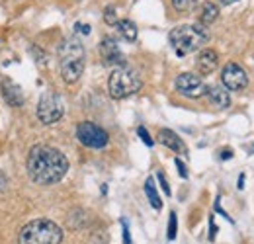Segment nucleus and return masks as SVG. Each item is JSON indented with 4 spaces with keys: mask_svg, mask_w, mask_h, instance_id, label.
Segmentation results:
<instances>
[{
    "mask_svg": "<svg viewBox=\"0 0 254 244\" xmlns=\"http://www.w3.org/2000/svg\"><path fill=\"white\" fill-rule=\"evenodd\" d=\"M68 160L61 151L49 145H35L28 154V174L35 183L51 185L63 180Z\"/></svg>",
    "mask_w": 254,
    "mask_h": 244,
    "instance_id": "nucleus-1",
    "label": "nucleus"
},
{
    "mask_svg": "<svg viewBox=\"0 0 254 244\" xmlns=\"http://www.w3.org/2000/svg\"><path fill=\"white\" fill-rule=\"evenodd\" d=\"M84 61H86V51L84 45L78 37H66L59 45V68L61 76L66 84L78 82V78L84 72Z\"/></svg>",
    "mask_w": 254,
    "mask_h": 244,
    "instance_id": "nucleus-2",
    "label": "nucleus"
},
{
    "mask_svg": "<svg viewBox=\"0 0 254 244\" xmlns=\"http://www.w3.org/2000/svg\"><path fill=\"white\" fill-rule=\"evenodd\" d=\"M209 39V33L201 24H184L170 31L168 41L178 57H186L193 51H197L201 45H205Z\"/></svg>",
    "mask_w": 254,
    "mask_h": 244,
    "instance_id": "nucleus-3",
    "label": "nucleus"
},
{
    "mask_svg": "<svg viewBox=\"0 0 254 244\" xmlns=\"http://www.w3.org/2000/svg\"><path fill=\"white\" fill-rule=\"evenodd\" d=\"M63 231L49 219H33L18 233L20 244H61Z\"/></svg>",
    "mask_w": 254,
    "mask_h": 244,
    "instance_id": "nucleus-4",
    "label": "nucleus"
},
{
    "mask_svg": "<svg viewBox=\"0 0 254 244\" xmlns=\"http://www.w3.org/2000/svg\"><path fill=\"white\" fill-rule=\"evenodd\" d=\"M141 86H143V80H141L139 72L126 64L118 66L110 74V80H108V90L114 100H124L127 96H133L141 90Z\"/></svg>",
    "mask_w": 254,
    "mask_h": 244,
    "instance_id": "nucleus-5",
    "label": "nucleus"
},
{
    "mask_svg": "<svg viewBox=\"0 0 254 244\" xmlns=\"http://www.w3.org/2000/svg\"><path fill=\"white\" fill-rule=\"evenodd\" d=\"M64 114V104L63 98L57 92H45L39 98L37 104V118L43 125H53L57 123Z\"/></svg>",
    "mask_w": 254,
    "mask_h": 244,
    "instance_id": "nucleus-6",
    "label": "nucleus"
},
{
    "mask_svg": "<svg viewBox=\"0 0 254 244\" xmlns=\"http://www.w3.org/2000/svg\"><path fill=\"white\" fill-rule=\"evenodd\" d=\"M76 137H78V141H80L84 147H88V149H104V147L108 145V141H110L108 133H106L100 125H96V123H92V122L78 123V127H76Z\"/></svg>",
    "mask_w": 254,
    "mask_h": 244,
    "instance_id": "nucleus-7",
    "label": "nucleus"
},
{
    "mask_svg": "<svg viewBox=\"0 0 254 244\" xmlns=\"http://www.w3.org/2000/svg\"><path fill=\"white\" fill-rule=\"evenodd\" d=\"M176 90L180 92L182 96H186V98L195 100V98L205 96L207 86L203 84V80L197 74H193V72H182L176 78Z\"/></svg>",
    "mask_w": 254,
    "mask_h": 244,
    "instance_id": "nucleus-8",
    "label": "nucleus"
},
{
    "mask_svg": "<svg viewBox=\"0 0 254 244\" xmlns=\"http://www.w3.org/2000/svg\"><path fill=\"white\" fill-rule=\"evenodd\" d=\"M221 82L227 90L239 92V90H243V88H247L249 76H247V72H245L237 62H229V64L223 68Z\"/></svg>",
    "mask_w": 254,
    "mask_h": 244,
    "instance_id": "nucleus-9",
    "label": "nucleus"
},
{
    "mask_svg": "<svg viewBox=\"0 0 254 244\" xmlns=\"http://www.w3.org/2000/svg\"><path fill=\"white\" fill-rule=\"evenodd\" d=\"M100 53H102L104 64H118V66H124L126 64V57L120 51V47H118V43H116L114 37H104L102 39Z\"/></svg>",
    "mask_w": 254,
    "mask_h": 244,
    "instance_id": "nucleus-10",
    "label": "nucleus"
},
{
    "mask_svg": "<svg viewBox=\"0 0 254 244\" xmlns=\"http://www.w3.org/2000/svg\"><path fill=\"white\" fill-rule=\"evenodd\" d=\"M0 88H2V96H4V100H6L8 106H12V108L24 106V90H22L20 84H16L12 78H8V76L2 78Z\"/></svg>",
    "mask_w": 254,
    "mask_h": 244,
    "instance_id": "nucleus-11",
    "label": "nucleus"
},
{
    "mask_svg": "<svg viewBox=\"0 0 254 244\" xmlns=\"http://www.w3.org/2000/svg\"><path fill=\"white\" fill-rule=\"evenodd\" d=\"M217 62H219V57L213 49H203L195 59V68L201 76H207L217 68Z\"/></svg>",
    "mask_w": 254,
    "mask_h": 244,
    "instance_id": "nucleus-12",
    "label": "nucleus"
},
{
    "mask_svg": "<svg viewBox=\"0 0 254 244\" xmlns=\"http://www.w3.org/2000/svg\"><path fill=\"white\" fill-rule=\"evenodd\" d=\"M159 141L166 147V149H170V151H174V153H178V154L188 153V149H186L184 141H182L174 131H170V129H160Z\"/></svg>",
    "mask_w": 254,
    "mask_h": 244,
    "instance_id": "nucleus-13",
    "label": "nucleus"
},
{
    "mask_svg": "<svg viewBox=\"0 0 254 244\" xmlns=\"http://www.w3.org/2000/svg\"><path fill=\"white\" fill-rule=\"evenodd\" d=\"M205 96L215 110H227L231 106V96L223 86H209L205 90Z\"/></svg>",
    "mask_w": 254,
    "mask_h": 244,
    "instance_id": "nucleus-14",
    "label": "nucleus"
},
{
    "mask_svg": "<svg viewBox=\"0 0 254 244\" xmlns=\"http://www.w3.org/2000/svg\"><path fill=\"white\" fill-rule=\"evenodd\" d=\"M217 16H219V8H217V4H213V2H203L201 4V8H199V24L201 26H209V24H213L215 20H217Z\"/></svg>",
    "mask_w": 254,
    "mask_h": 244,
    "instance_id": "nucleus-15",
    "label": "nucleus"
},
{
    "mask_svg": "<svg viewBox=\"0 0 254 244\" xmlns=\"http://www.w3.org/2000/svg\"><path fill=\"white\" fill-rule=\"evenodd\" d=\"M116 26H118L120 35H122L126 41H135V39H137V26H135L131 20H120Z\"/></svg>",
    "mask_w": 254,
    "mask_h": 244,
    "instance_id": "nucleus-16",
    "label": "nucleus"
},
{
    "mask_svg": "<svg viewBox=\"0 0 254 244\" xmlns=\"http://www.w3.org/2000/svg\"><path fill=\"white\" fill-rule=\"evenodd\" d=\"M145 193H147L149 203L153 205V209L159 211L160 207H162V201H160L159 191H157V185H155V180H153V178H147V182H145Z\"/></svg>",
    "mask_w": 254,
    "mask_h": 244,
    "instance_id": "nucleus-17",
    "label": "nucleus"
},
{
    "mask_svg": "<svg viewBox=\"0 0 254 244\" xmlns=\"http://www.w3.org/2000/svg\"><path fill=\"white\" fill-rule=\"evenodd\" d=\"M176 233H178V219H176V213L172 211L170 213V221H168V231H166L168 241H174L176 239Z\"/></svg>",
    "mask_w": 254,
    "mask_h": 244,
    "instance_id": "nucleus-18",
    "label": "nucleus"
},
{
    "mask_svg": "<svg viewBox=\"0 0 254 244\" xmlns=\"http://www.w3.org/2000/svg\"><path fill=\"white\" fill-rule=\"evenodd\" d=\"M172 6L176 12H190L195 6V0H172Z\"/></svg>",
    "mask_w": 254,
    "mask_h": 244,
    "instance_id": "nucleus-19",
    "label": "nucleus"
},
{
    "mask_svg": "<svg viewBox=\"0 0 254 244\" xmlns=\"http://www.w3.org/2000/svg\"><path fill=\"white\" fill-rule=\"evenodd\" d=\"M104 22L108 24V26H116L120 20H118V14H116V8L114 6H108L106 10H104Z\"/></svg>",
    "mask_w": 254,
    "mask_h": 244,
    "instance_id": "nucleus-20",
    "label": "nucleus"
},
{
    "mask_svg": "<svg viewBox=\"0 0 254 244\" xmlns=\"http://www.w3.org/2000/svg\"><path fill=\"white\" fill-rule=\"evenodd\" d=\"M137 135L143 139V143H145L147 147H153V143H155V141L151 139V135H149V131H147L145 127H139V129H137Z\"/></svg>",
    "mask_w": 254,
    "mask_h": 244,
    "instance_id": "nucleus-21",
    "label": "nucleus"
},
{
    "mask_svg": "<svg viewBox=\"0 0 254 244\" xmlns=\"http://www.w3.org/2000/svg\"><path fill=\"white\" fill-rule=\"evenodd\" d=\"M174 162H176V168H178V174H180V178H188V168L184 166V162H182L180 158H176Z\"/></svg>",
    "mask_w": 254,
    "mask_h": 244,
    "instance_id": "nucleus-22",
    "label": "nucleus"
},
{
    "mask_svg": "<svg viewBox=\"0 0 254 244\" xmlns=\"http://www.w3.org/2000/svg\"><path fill=\"white\" fill-rule=\"evenodd\" d=\"M157 178H159V182H160V187H162V191H164L166 195H170V185H168V182H166L164 174H162V172H159V174H157Z\"/></svg>",
    "mask_w": 254,
    "mask_h": 244,
    "instance_id": "nucleus-23",
    "label": "nucleus"
},
{
    "mask_svg": "<svg viewBox=\"0 0 254 244\" xmlns=\"http://www.w3.org/2000/svg\"><path fill=\"white\" fill-rule=\"evenodd\" d=\"M122 229H124V244H131V237H129V227H127L126 219H122Z\"/></svg>",
    "mask_w": 254,
    "mask_h": 244,
    "instance_id": "nucleus-24",
    "label": "nucleus"
},
{
    "mask_svg": "<svg viewBox=\"0 0 254 244\" xmlns=\"http://www.w3.org/2000/svg\"><path fill=\"white\" fill-rule=\"evenodd\" d=\"M215 235H217V227H215L213 217H209V241H215Z\"/></svg>",
    "mask_w": 254,
    "mask_h": 244,
    "instance_id": "nucleus-25",
    "label": "nucleus"
},
{
    "mask_svg": "<svg viewBox=\"0 0 254 244\" xmlns=\"http://www.w3.org/2000/svg\"><path fill=\"white\" fill-rule=\"evenodd\" d=\"M74 31H78L82 35H88L90 33V26H86V24H74Z\"/></svg>",
    "mask_w": 254,
    "mask_h": 244,
    "instance_id": "nucleus-26",
    "label": "nucleus"
},
{
    "mask_svg": "<svg viewBox=\"0 0 254 244\" xmlns=\"http://www.w3.org/2000/svg\"><path fill=\"white\" fill-rule=\"evenodd\" d=\"M231 156H233V151H229V149H227V151H223L221 156H219V158H221V160H229Z\"/></svg>",
    "mask_w": 254,
    "mask_h": 244,
    "instance_id": "nucleus-27",
    "label": "nucleus"
},
{
    "mask_svg": "<svg viewBox=\"0 0 254 244\" xmlns=\"http://www.w3.org/2000/svg\"><path fill=\"white\" fill-rule=\"evenodd\" d=\"M223 6H229V4H233V2H239V0H219Z\"/></svg>",
    "mask_w": 254,
    "mask_h": 244,
    "instance_id": "nucleus-28",
    "label": "nucleus"
},
{
    "mask_svg": "<svg viewBox=\"0 0 254 244\" xmlns=\"http://www.w3.org/2000/svg\"><path fill=\"white\" fill-rule=\"evenodd\" d=\"M243 183H245V176L241 174V178H239V189H243Z\"/></svg>",
    "mask_w": 254,
    "mask_h": 244,
    "instance_id": "nucleus-29",
    "label": "nucleus"
}]
</instances>
